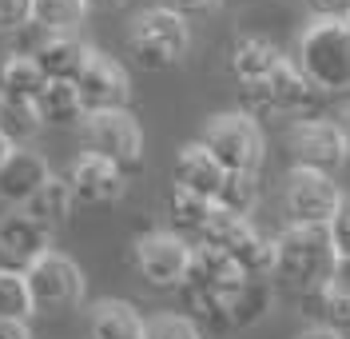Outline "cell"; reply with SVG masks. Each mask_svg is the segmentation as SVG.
<instances>
[{"label": "cell", "instance_id": "cell-1", "mask_svg": "<svg viewBox=\"0 0 350 339\" xmlns=\"http://www.w3.org/2000/svg\"><path fill=\"white\" fill-rule=\"evenodd\" d=\"M338 264L327 224H286L275 236V275L295 292L323 288Z\"/></svg>", "mask_w": 350, "mask_h": 339}, {"label": "cell", "instance_id": "cell-2", "mask_svg": "<svg viewBox=\"0 0 350 339\" xmlns=\"http://www.w3.org/2000/svg\"><path fill=\"white\" fill-rule=\"evenodd\" d=\"M299 68L323 92H350V21H314L299 36Z\"/></svg>", "mask_w": 350, "mask_h": 339}, {"label": "cell", "instance_id": "cell-3", "mask_svg": "<svg viewBox=\"0 0 350 339\" xmlns=\"http://www.w3.org/2000/svg\"><path fill=\"white\" fill-rule=\"evenodd\" d=\"M128 48L131 60L148 72H167L175 68L187 48H191V28H187V16L172 12L167 4L163 8H144L135 21L128 24Z\"/></svg>", "mask_w": 350, "mask_h": 339}, {"label": "cell", "instance_id": "cell-4", "mask_svg": "<svg viewBox=\"0 0 350 339\" xmlns=\"http://www.w3.org/2000/svg\"><path fill=\"white\" fill-rule=\"evenodd\" d=\"M196 244L227 251L255 279H271L275 275V240H267L259 227L251 224V216H235V212H227V208L215 203V212H211L207 227L199 231Z\"/></svg>", "mask_w": 350, "mask_h": 339}, {"label": "cell", "instance_id": "cell-5", "mask_svg": "<svg viewBox=\"0 0 350 339\" xmlns=\"http://www.w3.org/2000/svg\"><path fill=\"white\" fill-rule=\"evenodd\" d=\"M239 100H243V112L255 116V120H259V116H275V112L310 116L314 112V104L323 100V92L306 80L299 64L283 60L271 76L239 84Z\"/></svg>", "mask_w": 350, "mask_h": 339}, {"label": "cell", "instance_id": "cell-6", "mask_svg": "<svg viewBox=\"0 0 350 339\" xmlns=\"http://www.w3.org/2000/svg\"><path fill=\"white\" fill-rule=\"evenodd\" d=\"M199 144L227 168V172H259L267 156V136H262L255 116L239 112H219L203 124Z\"/></svg>", "mask_w": 350, "mask_h": 339}, {"label": "cell", "instance_id": "cell-7", "mask_svg": "<svg viewBox=\"0 0 350 339\" xmlns=\"http://www.w3.org/2000/svg\"><path fill=\"white\" fill-rule=\"evenodd\" d=\"M191 240L179 236V231H163V227H152L144 236H135L131 244V264L139 271V279L148 288H159V292H172L183 284L187 275V264H191Z\"/></svg>", "mask_w": 350, "mask_h": 339}, {"label": "cell", "instance_id": "cell-8", "mask_svg": "<svg viewBox=\"0 0 350 339\" xmlns=\"http://www.w3.org/2000/svg\"><path fill=\"white\" fill-rule=\"evenodd\" d=\"M24 279H28L36 312H44V316L68 312V307H76L84 299V271H80V264L56 248L44 251L40 260L24 271Z\"/></svg>", "mask_w": 350, "mask_h": 339}, {"label": "cell", "instance_id": "cell-9", "mask_svg": "<svg viewBox=\"0 0 350 339\" xmlns=\"http://www.w3.org/2000/svg\"><path fill=\"white\" fill-rule=\"evenodd\" d=\"M286 152L295 160V168H314V172H342L350 160V144L338 120H319V116H303L291 124L286 132Z\"/></svg>", "mask_w": 350, "mask_h": 339}, {"label": "cell", "instance_id": "cell-10", "mask_svg": "<svg viewBox=\"0 0 350 339\" xmlns=\"http://www.w3.org/2000/svg\"><path fill=\"white\" fill-rule=\"evenodd\" d=\"M84 144L88 152L108 156L124 172L144 160V128L128 108H104V112L84 116Z\"/></svg>", "mask_w": 350, "mask_h": 339}, {"label": "cell", "instance_id": "cell-11", "mask_svg": "<svg viewBox=\"0 0 350 339\" xmlns=\"http://www.w3.org/2000/svg\"><path fill=\"white\" fill-rule=\"evenodd\" d=\"M342 192L334 176L314 172V168H291L283 180V208L291 224H330V216L338 212Z\"/></svg>", "mask_w": 350, "mask_h": 339}, {"label": "cell", "instance_id": "cell-12", "mask_svg": "<svg viewBox=\"0 0 350 339\" xmlns=\"http://www.w3.org/2000/svg\"><path fill=\"white\" fill-rule=\"evenodd\" d=\"M68 188H72V200L80 208H111V203L124 200V188H128V172L120 164H111L108 156H96V152H80L68 168Z\"/></svg>", "mask_w": 350, "mask_h": 339}, {"label": "cell", "instance_id": "cell-13", "mask_svg": "<svg viewBox=\"0 0 350 339\" xmlns=\"http://www.w3.org/2000/svg\"><path fill=\"white\" fill-rule=\"evenodd\" d=\"M72 84H76V92H80V104H84V112L128 108V100H131V80H128V72L116 64L111 56L96 52V48H92V56H88L84 72H80Z\"/></svg>", "mask_w": 350, "mask_h": 339}, {"label": "cell", "instance_id": "cell-14", "mask_svg": "<svg viewBox=\"0 0 350 339\" xmlns=\"http://www.w3.org/2000/svg\"><path fill=\"white\" fill-rule=\"evenodd\" d=\"M48 248L52 231L36 224L24 208L0 216V271H28Z\"/></svg>", "mask_w": 350, "mask_h": 339}, {"label": "cell", "instance_id": "cell-15", "mask_svg": "<svg viewBox=\"0 0 350 339\" xmlns=\"http://www.w3.org/2000/svg\"><path fill=\"white\" fill-rule=\"evenodd\" d=\"M52 176V168H48V160L40 152H32V148H12L8 156L0 160V203H8V208H24L28 196L40 188L44 180Z\"/></svg>", "mask_w": 350, "mask_h": 339}, {"label": "cell", "instance_id": "cell-16", "mask_svg": "<svg viewBox=\"0 0 350 339\" xmlns=\"http://www.w3.org/2000/svg\"><path fill=\"white\" fill-rule=\"evenodd\" d=\"M172 180L179 188H187V192H199V196H207V200H215L223 180H227V168L219 164L203 144H183L179 152H175V164H172Z\"/></svg>", "mask_w": 350, "mask_h": 339}, {"label": "cell", "instance_id": "cell-17", "mask_svg": "<svg viewBox=\"0 0 350 339\" xmlns=\"http://www.w3.org/2000/svg\"><path fill=\"white\" fill-rule=\"evenodd\" d=\"M32 56H36V64H40V72L48 80H76V76L84 72L92 48L80 45L76 32H68V36H52V32H48Z\"/></svg>", "mask_w": 350, "mask_h": 339}, {"label": "cell", "instance_id": "cell-18", "mask_svg": "<svg viewBox=\"0 0 350 339\" xmlns=\"http://www.w3.org/2000/svg\"><path fill=\"white\" fill-rule=\"evenodd\" d=\"M88 339H144V316L128 299H100L88 312Z\"/></svg>", "mask_w": 350, "mask_h": 339}, {"label": "cell", "instance_id": "cell-19", "mask_svg": "<svg viewBox=\"0 0 350 339\" xmlns=\"http://www.w3.org/2000/svg\"><path fill=\"white\" fill-rule=\"evenodd\" d=\"M286 56L275 40H267V36H243L239 45H235V52H231V72H235L239 84H247V80L271 76Z\"/></svg>", "mask_w": 350, "mask_h": 339}, {"label": "cell", "instance_id": "cell-20", "mask_svg": "<svg viewBox=\"0 0 350 339\" xmlns=\"http://www.w3.org/2000/svg\"><path fill=\"white\" fill-rule=\"evenodd\" d=\"M72 208H76V200H72V188H68L64 176H48V180L28 196V203H24V212H28L36 224H44L48 231H56L60 224H68Z\"/></svg>", "mask_w": 350, "mask_h": 339}, {"label": "cell", "instance_id": "cell-21", "mask_svg": "<svg viewBox=\"0 0 350 339\" xmlns=\"http://www.w3.org/2000/svg\"><path fill=\"white\" fill-rule=\"evenodd\" d=\"M36 112L44 124H56V128H72V124H84V104H80V92L72 80H48L44 92L36 96Z\"/></svg>", "mask_w": 350, "mask_h": 339}, {"label": "cell", "instance_id": "cell-22", "mask_svg": "<svg viewBox=\"0 0 350 339\" xmlns=\"http://www.w3.org/2000/svg\"><path fill=\"white\" fill-rule=\"evenodd\" d=\"M211 212H215V200H207V196H199V192H187V188L172 184V196H167V220H172V231L187 236V240H199V231L207 227Z\"/></svg>", "mask_w": 350, "mask_h": 339}, {"label": "cell", "instance_id": "cell-23", "mask_svg": "<svg viewBox=\"0 0 350 339\" xmlns=\"http://www.w3.org/2000/svg\"><path fill=\"white\" fill-rule=\"evenodd\" d=\"M271 303H275V292H271V279H247L235 299L227 303V327L231 331H247V327H255L267 312H271Z\"/></svg>", "mask_w": 350, "mask_h": 339}, {"label": "cell", "instance_id": "cell-24", "mask_svg": "<svg viewBox=\"0 0 350 339\" xmlns=\"http://www.w3.org/2000/svg\"><path fill=\"white\" fill-rule=\"evenodd\" d=\"M48 84V76L40 72L36 64V56H8L4 64H0V92L4 96H12V100H32L36 104V96L44 92Z\"/></svg>", "mask_w": 350, "mask_h": 339}, {"label": "cell", "instance_id": "cell-25", "mask_svg": "<svg viewBox=\"0 0 350 339\" xmlns=\"http://www.w3.org/2000/svg\"><path fill=\"white\" fill-rule=\"evenodd\" d=\"M40 128H44V120H40V112H36L32 100H12V96L0 92V132H4V140H8L12 148L28 144Z\"/></svg>", "mask_w": 350, "mask_h": 339}, {"label": "cell", "instance_id": "cell-26", "mask_svg": "<svg viewBox=\"0 0 350 339\" xmlns=\"http://www.w3.org/2000/svg\"><path fill=\"white\" fill-rule=\"evenodd\" d=\"M88 16V0H32V21L52 36L76 32Z\"/></svg>", "mask_w": 350, "mask_h": 339}, {"label": "cell", "instance_id": "cell-27", "mask_svg": "<svg viewBox=\"0 0 350 339\" xmlns=\"http://www.w3.org/2000/svg\"><path fill=\"white\" fill-rule=\"evenodd\" d=\"M215 203L235 212V216H251L255 203H259V172H227Z\"/></svg>", "mask_w": 350, "mask_h": 339}, {"label": "cell", "instance_id": "cell-28", "mask_svg": "<svg viewBox=\"0 0 350 339\" xmlns=\"http://www.w3.org/2000/svg\"><path fill=\"white\" fill-rule=\"evenodd\" d=\"M0 316L21 319V323H28V319L36 316V303H32L24 271H0Z\"/></svg>", "mask_w": 350, "mask_h": 339}, {"label": "cell", "instance_id": "cell-29", "mask_svg": "<svg viewBox=\"0 0 350 339\" xmlns=\"http://www.w3.org/2000/svg\"><path fill=\"white\" fill-rule=\"evenodd\" d=\"M144 339H203V327L183 312H159L144 319Z\"/></svg>", "mask_w": 350, "mask_h": 339}, {"label": "cell", "instance_id": "cell-30", "mask_svg": "<svg viewBox=\"0 0 350 339\" xmlns=\"http://www.w3.org/2000/svg\"><path fill=\"white\" fill-rule=\"evenodd\" d=\"M330 240H334V251L342 255V260H350V196H342V203H338V212L330 216Z\"/></svg>", "mask_w": 350, "mask_h": 339}, {"label": "cell", "instance_id": "cell-31", "mask_svg": "<svg viewBox=\"0 0 350 339\" xmlns=\"http://www.w3.org/2000/svg\"><path fill=\"white\" fill-rule=\"evenodd\" d=\"M32 21V0H0V32H21Z\"/></svg>", "mask_w": 350, "mask_h": 339}, {"label": "cell", "instance_id": "cell-32", "mask_svg": "<svg viewBox=\"0 0 350 339\" xmlns=\"http://www.w3.org/2000/svg\"><path fill=\"white\" fill-rule=\"evenodd\" d=\"M314 21H350V0H303Z\"/></svg>", "mask_w": 350, "mask_h": 339}, {"label": "cell", "instance_id": "cell-33", "mask_svg": "<svg viewBox=\"0 0 350 339\" xmlns=\"http://www.w3.org/2000/svg\"><path fill=\"white\" fill-rule=\"evenodd\" d=\"M330 295H342V299H350V260H342L338 255V264H334V271H330V279L323 284Z\"/></svg>", "mask_w": 350, "mask_h": 339}, {"label": "cell", "instance_id": "cell-34", "mask_svg": "<svg viewBox=\"0 0 350 339\" xmlns=\"http://www.w3.org/2000/svg\"><path fill=\"white\" fill-rule=\"evenodd\" d=\"M223 0H167V8L179 12V16H207V12H215Z\"/></svg>", "mask_w": 350, "mask_h": 339}, {"label": "cell", "instance_id": "cell-35", "mask_svg": "<svg viewBox=\"0 0 350 339\" xmlns=\"http://www.w3.org/2000/svg\"><path fill=\"white\" fill-rule=\"evenodd\" d=\"M299 339H347V331H338V327H330V323H310Z\"/></svg>", "mask_w": 350, "mask_h": 339}, {"label": "cell", "instance_id": "cell-36", "mask_svg": "<svg viewBox=\"0 0 350 339\" xmlns=\"http://www.w3.org/2000/svg\"><path fill=\"white\" fill-rule=\"evenodd\" d=\"M0 339H32V336H28V323L0 316Z\"/></svg>", "mask_w": 350, "mask_h": 339}, {"label": "cell", "instance_id": "cell-37", "mask_svg": "<svg viewBox=\"0 0 350 339\" xmlns=\"http://www.w3.org/2000/svg\"><path fill=\"white\" fill-rule=\"evenodd\" d=\"M338 128H342V136H347V144H350V104L338 112Z\"/></svg>", "mask_w": 350, "mask_h": 339}, {"label": "cell", "instance_id": "cell-38", "mask_svg": "<svg viewBox=\"0 0 350 339\" xmlns=\"http://www.w3.org/2000/svg\"><path fill=\"white\" fill-rule=\"evenodd\" d=\"M120 4H128V0H88V8H120Z\"/></svg>", "mask_w": 350, "mask_h": 339}, {"label": "cell", "instance_id": "cell-39", "mask_svg": "<svg viewBox=\"0 0 350 339\" xmlns=\"http://www.w3.org/2000/svg\"><path fill=\"white\" fill-rule=\"evenodd\" d=\"M8 152H12V144H8V140H4V132H0V160L8 156Z\"/></svg>", "mask_w": 350, "mask_h": 339}]
</instances>
